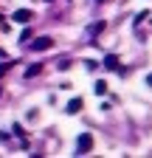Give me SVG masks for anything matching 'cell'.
I'll return each instance as SVG.
<instances>
[{
  "label": "cell",
  "instance_id": "obj_1",
  "mask_svg": "<svg viewBox=\"0 0 152 158\" xmlns=\"http://www.w3.org/2000/svg\"><path fill=\"white\" fill-rule=\"evenodd\" d=\"M90 147H93V135H90V133H82L79 138H76V155L90 152Z\"/></svg>",
  "mask_w": 152,
  "mask_h": 158
},
{
  "label": "cell",
  "instance_id": "obj_8",
  "mask_svg": "<svg viewBox=\"0 0 152 158\" xmlns=\"http://www.w3.org/2000/svg\"><path fill=\"white\" fill-rule=\"evenodd\" d=\"M56 68H59V71H68L70 68V59H59V65H56Z\"/></svg>",
  "mask_w": 152,
  "mask_h": 158
},
{
  "label": "cell",
  "instance_id": "obj_5",
  "mask_svg": "<svg viewBox=\"0 0 152 158\" xmlns=\"http://www.w3.org/2000/svg\"><path fill=\"white\" fill-rule=\"evenodd\" d=\"M104 68H107V71H116V68H118V56H116V54H110V56L104 59Z\"/></svg>",
  "mask_w": 152,
  "mask_h": 158
},
{
  "label": "cell",
  "instance_id": "obj_4",
  "mask_svg": "<svg viewBox=\"0 0 152 158\" xmlns=\"http://www.w3.org/2000/svg\"><path fill=\"white\" fill-rule=\"evenodd\" d=\"M82 105H85V102H82V99H70V102H68V105H65V110H68V113H73V116H76V113H79V110H82Z\"/></svg>",
  "mask_w": 152,
  "mask_h": 158
},
{
  "label": "cell",
  "instance_id": "obj_10",
  "mask_svg": "<svg viewBox=\"0 0 152 158\" xmlns=\"http://www.w3.org/2000/svg\"><path fill=\"white\" fill-rule=\"evenodd\" d=\"M146 17H149V11H141V14L135 17V26H138V23H144V20H146Z\"/></svg>",
  "mask_w": 152,
  "mask_h": 158
},
{
  "label": "cell",
  "instance_id": "obj_9",
  "mask_svg": "<svg viewBox=\"0 0 152 158\" xmlns=\"http://www.w3.org/2000/svg\"><path fill=\"white\" fill-rule=\"evenodd\" d=\"M102 28H104V23H96V26H90V34H102Z\"/></svg>",
  "mask_w": 152,
  "mask_h": 158
},
{
  "label": "cell",
  "instance_id": "obj_6",
  "mask_svg": "<svg viewBox=\"0 0 152 158\" xmlns=\"http://www.w3.org/2000/svg\"><path fill=\"white\" fill-rule=\"evenodd\" d=\"M40 71H42V65H40V62H37V65H31V68L26 71V79H31V76H37V73H40Z\"/></svg>",
  "mask_w": 152,
  "mask_h": 158
},
{
  "label": "cell",
  "instance_id": "obj_11",
  "mask_svg": "<svg viewBox=\"0 0 152 158\" xmlns=\"http://www.w3.org/2000/svg\"><path fill=\"white\" fill-rule=\"evenodd\" d=\"M20 40L26 43V40H31V28H23V34H20Z\"/></svg>",
  "mask_w": 152,
  "mask_h": 158
},
{
  "label": "cell",
  "instance_id": "obj_2",
  "mask_svg": "<svg viewBox=\"0 0 152 158\" xmlns=\"http://www.w3.org/2000/svg\"><path fill=\"white\" fill-rule=\"evenodd\" d=\"M51 45H54V40H51V37H37L34 43H31V51H37V54H40V51H48Z\"/></svg>",
  "mask_w": 152,
  "mask_h": 158
},
{
  "label": "cell",
  "instance_id": "obj_7",
  "mask_svg": "<svg viewBox=\"0 0 152 158\" xmlns=\"http://www.w3.org/2000/svg\"><path fill=\"white\" fill-rule=\"evenodd\" d=\"M96 93L104 96V93H107V82H96Z\"/></svg>",
  "mask_w": 152,
  "mask_h": 158
},
{
  "label": "cell",
  "instance_id": "obj_12",
  "mask_svg": "<svg viewBox=\"0 0 152 158\" xmlns=\"http://www.w3.org/2000/svg\"><path fill=\"white\" fill-rule=\"evenodd\" d=\"M146 85H149V88H152V73H149V76H146Z\"/></svg>",
  "mask_w": 152,
  "mask_h": 158
},
{
  "label": "cell",
  "instance_id": "obj_3",
  "mask_svg": "<svg viewBox=\"0 0 152 158\" xmlns=\"http://www.w3.org/2000/svg\"><path fill=\"white\" fill-rule=\"evenodd\" d=\"M31 17H34V11H31V9H17L11 20H14V23H28Z\"/></svg>",
  "mask_w": 152,
  "mask_h": 158
},
{
  "label": "cell",
  "instance_id": "obj_13",
  "mask_svg": "<svg viewBox=\"0 0 152 158\" xmlns=\"http://www.w3.org/2000/svg\"><path fill=\"white\" fill-rule=\"evenodd\" d=\"M99 3H102V0H99Z\"/></svg>",
  "mask_w": 152,
  "mask_h": 158
}]
</instances>
